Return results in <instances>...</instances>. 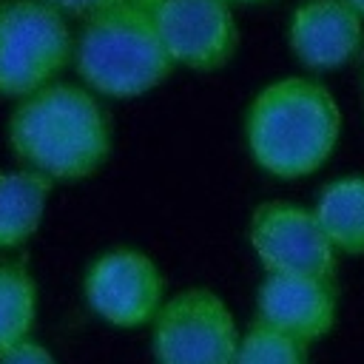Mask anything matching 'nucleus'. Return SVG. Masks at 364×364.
Listing matches in <instances>:
<instances>
[{
  "label": "nucleus",
  "mask_w": 364,
  "mask_h": 364,
  "mask_svg": "<svg viewBox=\"0 0 364 364\" xmlns=\"http://www.w3.org/2000/svg\"><path fill=\"white\" fill-rule=\"evenodd\" d=\"M156 0H111L91 17L74 43L82 82L105 97L128 100L156 88L173 68L156 23Z\"/></svg>",
  "instance_id": "7ed1b4c3"
},
{
  "label": "nucleus",
  "mask_w": 364,
  "mask_h": 364,
  "mask_svg": "<svg viewBox=\"0 0 364 364\" xmlns=\"http://www.w3.org/2000/svg\"><path fill=\"white\" fill-rule=\"evenodd\" d=\"M361 17L338 0H304L293 9L287 43L310 71L341 68L361 46Z\"/></svg>",
  "instance_id": "9d476101"
},
{
  "label": "nucleus",
  "mask_w": 364,
  "mask_h": 364,
  "mask_svg": "<svg viewBox=\"0 0 364 364\" xmlns=\"http://www.w3.org/2000/svg\"><path fill=\"white\" fill-rule=\"evenodd\" d=\"M88 307L114 327H139L154 321L162 307L165 282L154 259L134 247H114L85 270Z\"/></svg>",
  "instance_id": "423d86ee"
},
{
  "label": "nucleus",
  "mask_w": 364,
  "mask_h": 364,
  "mask_svg": "<svg viewBox=\"0 0 364 364\" xmlns=\"http://www.w3.org/2000/svg\"><path fill=\"white\" fill-rule=\"evenodd\" d=\"M37 316V287L23 264L0 262V355L28 338Z\"/></svg>",
  "instance_id": "ddd939ff"
},
{
  "label": "nucleus",
  "mask_w": 364,
  "mask_h": 364,
  "mask_svg": "<svg viewBox=\"0 0 364 364\" xmlns=\"http://www.w3.org/2000/svg\"><path fill=\"white\" fill-rule=\"evenodd\" d=\"M338 293L333 276L267 273L256 290V321L301 344L318 341L336 324Z\"/></svg>",
  "instance_id": "1a4fd4ad"
},
{
  "label": "nucleus",
  "mask_w": 364,
  "mask_h": 364,
  "mask_svg": "<svg viewBox=\"0 0 364 364\" xmlns=\"http://www.w3.org/2000/svg\"><path fill=\"white\" fill-rule=\"evenodd\" d=\"M341 111L333 94L307 77L264 85L245 117V136L259 168L282 179L316 173L336 151Z\"/></svg>",
  "instance_id": "f03ea898"
},
{
  "label": "nucleus",
  "mask_w": 364,
  "mask_h": 364,
  "mask_svg": "<svg viewBox=\"0 0 364 364\" xmlns=\"http://www.w3.org/2000/svg\"><path fill=\"white\" fill-rule=\"evenodd\" d=\"M338 3H344V6H347L353 14H358V17L364 20V0H338Z\"/></svg>",
  "instance_id": "f3484780"
},
{
  "label": "nucleus",
  "mask_w": 364,
  "mask_h": 364,
  "mask_svg": "<svg viewBox=\"0 0 364 364\" xmlns=\"http://www.w3.org/2000/svg\"><path fill=\"white\" fill-rule=\"evenodd\" d=\"M233 364H307V344L253 321V327L239 336Z\"/></svg>",
  "instance_id": "4468645a"
},
{
  "label": "nucleus",
  "mask_w": 364,
  "mask_h": 364,
  "mask_svg": "<svg viewBox=\"0 0 364 364\" xmlns=\"http://www.w3.org/2000/svg\"><path fill=\"white\" fill-rule=\"evenodd\" d=\"M336 253L364 256V176H338L321 188L313 208Z\"/></svg>",
  "instance_id": "9b49d317"
},
{
  "label": "nucleus",
  "mask_w": 364,
  "mask_h": 364,
  "mask_svg": "<svg viewBox=\"0 0 364 364\" xmlns=\"http://www.w3.org/2000/svg\"><path fill=\"white\" fill-rule=\"evenodd\" d=\"M51 179L34 171H0V250L23 245L43 222Z\"/></svg>",
  "instance_id": "f8f14e48"
},
{
  "label": "nucleus",
  "mask_w": 364,
  "mask_h": 364,
  "mask_svg": "<svg viewBox=\"0 0 364 364\" xmlns=\"http://www.w3.org/2000/svg\"><path fill=\"white\" fill-rule=\"evenodd\" d=\"M228 3H267V0H228Z\"/></svg>",
  "instance_id": "a211bd4d"
},
{
  "label": "nucleus",
  "mask_w": 364,
  "mask_h": 364,
  "mask_svg": "<svg viewBox=\"0 0 364 364\" xmlns=\"http://www.w3.org/2000/svg\"><path fill=\"white\" fill-rule=\"evenodd\" d=\"M0 364H57V361H54V355L43 344L26 338L17 347H11L9 353H3L0 355Z\"/></svg>",
  "instance_id": "2eb2a0df"
},
{
  "label": "nucleus",
  "mask_w": 364,
  "mask_h": 364,
  "mask_svg": "<svg viewBox=\"0 0 364 364\" xmlns=\"http://www.w3.org/2000/svg\"><path fill=\"white\" fill-rule=\"evenodd\" d=\"M154 23L168 60L193 71L222 68L239 46L228 0H156Z\"/></svg>",
  "instance_id": "6e6552de"
},
{
  "label": "nucleus",
  "mask_w": 364,
  "mask_h": 364,
  "mask_svg": "<svg viewBox=\"0 0 364 364\" xmlns=\"http://www.w3.org/2000/svg\"><path fill=\"white\" fill-rule=\"evenodd\" d=\"M40 3H46V6H51L54 11H60L63 17H91L94 11H100L105 3H111V0H40Z\"/></svg>",
  "instance_id": "dca6fc26"
},
{
  "label": "nucleus",
  "mask_w": 364,
  "mask_h": 364,
  "mask_svg": "<svg viewBox=\"0 0 364 364\" xmlns=\"http://www.w3.org/2000/svg\"><path fill=\"white\" fill-rule=\"evenodd\" d=\"M74 54L60 11L40 0H0V94L28 97L46 88Z\"/></svg>",
  "instance_id": "20e7f679"
},
{
  "label": "nucleus",
  "mask_w": 364,
  "mask_h": 364,
  "mask_svg": "<svg viewBox=\"0 0 364 364\" xmlns=\"http://www.w3.org/2000/svg\"><path fill=\"white\" fill-rule=\"evenodd\" d=\"M9 145L26 171L51 182H74L97 173L108 159L111 128L85 88L48 82L17 102L9 119Z\"/></svg>",
  "instance_id": "f257e3e1"
},
{
  "label": "nucleus",
  "mask_w": 364,
  "mask_h": 364,
  "mask_svg": "<svg viewBox=\"0 0 364 364\" xmlns=\"http://www.w3.org/2000/svg\"><path fill=\"white\" fill-rule=\"evenodd\" d=\"M250 247L267 273L333 276L336 247L313 210L296 202H262L250 216Z\"/></svg>",
  "instance_id": "0eeeda50"
},
{
  "label": "nucleus",
  "mask_w": 364,
  "mask_h": 364,
  "mask_svg": "<svg viewBox=\"0 0 364 364\" xmlns=\"http://www.w3.org/2000/svg\"><path fill=\"white\" fill-rule=\"evenodd\" d=\"M151 324L156 364H233L239 330L230 307L208 287L171 296Z\"/></svg>",
  "instance_id": "39448f33"
}]
</instances>
